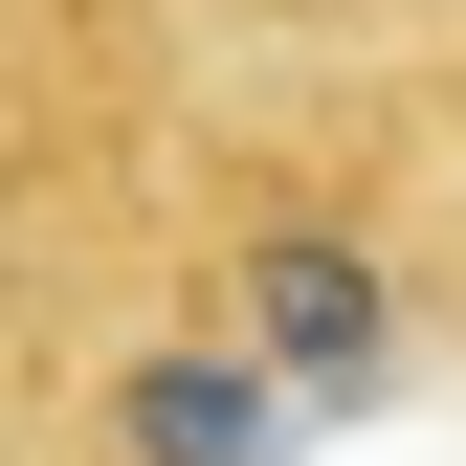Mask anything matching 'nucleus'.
I'll list each match as a JSON object with an SVG mask.
<instances>
[{
  "instance_id": "f257e3e1",
  "label": "nucleus",
  "mask_w": 466,
  "mask_h": 466,
  "mask_svg": "<svg viewBox=\"0 0 466 466\" xmlns=\"http://www.w3.org/2000/svg\"><path fill=\"white\" fill-rule=\"evenodd\" d=\"M245 356L289 400H333V422L400 400V356H422V333H400V245L333 222V200H245Z\"/></svg>"
},
{
  "instance_id": "f03ea898",
  "label": "nucleus",
  "mask_w": 466,
  "mask_h": 466,
  "mask_svg": "<svg viewBox=\"0 0 466 466\" xmlns=\"http://www.w3.org/2000/svg\"><path fill=\"white\" fill-rule=\"evenodd\" d=\"M111 422H134V466H289V422H311V400H289L267 356H200V333H178V356L111 378Z\"/></svg>"
}]
</instances>
